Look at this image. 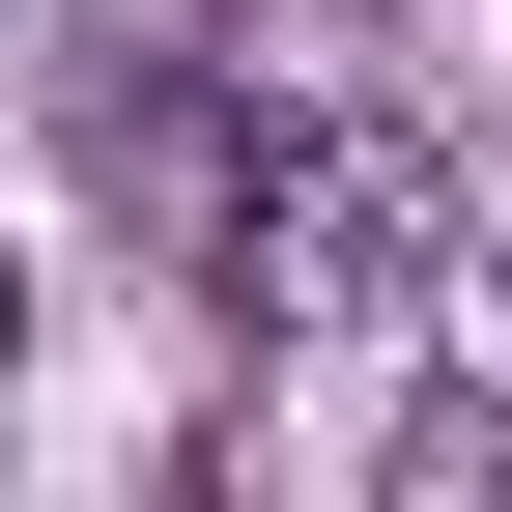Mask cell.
Returning a JSON list of instances; mask_svg holds the SVG:
<instances>
[{"label": "cell", "instance_id": "3", "mask_svg": "<svg viewBox=\"0 0 512 512\" xmlns=\"http://www.w3.org/2000/svg\"><path fill=\"white\" fill-rule=\"evenodd\" d=\"M0 370H29V285H0Z\"/></svg>", "mask_w": 512, "mask_h": 512}, {"label": "cell", "instance_id": "2", "mask_svg": "<svg viewBox=\"0 0 512 512\" xmlns=\"http://www.w3.org/2000/svg\"><path fill=\"white\" fill-rule=\"evenodd\" d=\"M399 484H427V512H512V399H427V427H399Z\"/></svg>", "mask_w": 512, "mask_h": 512}, {"label": "cell", "instance_id": "1", "mask_svg": "<svg viewBox=\"0 0 512 512\" xmlns=\"http://www.w3.org/2000/svg\"><path fill=\"white\" fill-rule=\"evenodd\" d=\"M228 285H256V313H313V342H370V313L456 285V171H427L399 114H285V143L228 171Z\"/></svg>", "mask_w": 512, "mask_h": 512}]
</instances>
